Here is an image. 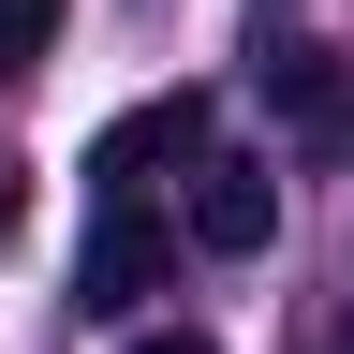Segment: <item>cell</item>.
<instances>
[{
  "label": "cell",
  "mask_w": 354,
  "mask_h": 354,
  "mask_svg": "<svg viewBox=\"0 0 354 354\" xmlns=\"http://www.w3.org/2000/svg\"><path fill=\"white\" fill-rule=\"evenodd\" d=\"M162 162H207V88H162V104H133V118L88 133V192L104 207H133Z\"/></svg>",
  "instance_id": "6da1fadb"
},
{
  "label": "cell",
  "mask_w": 354,
  "mask_h": 354,
  "mask_svg": "<svg viewBox=\"0 0 354 354\" xmlns=\"http://www.w3.org/2000/svg\"><path fill=\"white\" fill-rule=\"evenodd\" d=\"M266 236H281V177H266V162H192V251L251 266Z\"/></svg>",
  "instance_id": "7a4b0ae2"
},
{
  "label": "cell",
  "mask_w": 354,
  "mask_h": 354,
  "mask_svg": "<svg viewBox=\"0 0 354 354\" xmlns=\"http://www.w3.org/2000/svg\"><path fill=\"white\" fill-rule=\"evenodd\" d=\"M162 266H177L162 221H148V207H104L88 251H74V295H88V310H133V295H162Z\"/></svg>",
  "instance_id": "3957f363"
},
{
  "label": "cell",
  "mask_w": 354,
  "mask_h": 354,
  "mask_svg": "<svg viewBox=\"0 0 354 354\" xmlns=\"http://www.w3.org/2000/svg\"><path fill=\"white\" fill-rule=\"evenodd\" d=\"M266 104H281L310 148H354V74L325 59V44H295V59H266Z\"/></svg>",
  "instance_id": "277c9868"
},
{
  "label": "cell",
  "mask_w": 354,
  "mask_h": 354,
  "mask_svg": "<svg viewBox=\"0 0 354 354\" xmlns=\"http://www.w3.org/2000/svg\"><path fill=\"white\" fill-rule=\"evenodd\" d=\"M44 44H59V0H0V88H30Z\"/></svg>",
  "instance_id": "5b68a950"
},
{
  "label": "cell",
  "mask_w": 354,
  "mask_h": 354,
  "mask_svg": "<svg viewBox=\"0 0 354 354\" xmlns=\"http://www.w3.org/2000/svg\"><path fill=\"white\" fill-rule=\"evenodd\" d=\"M133 354H221L207 325H148V339H133Z\"/></svg>",
  "instance_id": "8992f818"
},
{
  "label": "cell",
  "mask_w": 354,
  "mask_h": 354,
  "mask_svg": "<svg viewBox=\"0 0 354 354\" xmlns=\"http://www.w3.org/2000/svg\"><path fill=\"white\" fill-rule=\"evenodd\" d=\"M15 221H30V177H15V162H0V251H15Z\"/></svg>",
  "instance_id": "52a82bcc"
},
{
  "label": "cell",
  "mask_w": 354,
  "mask_h": 354,
  "mask_svg": "<svg viewBox=\"0 0 354 354\" xmlns=\"http://www.w3.org/2000/svg\"><path fill=\"white\" fill-rule=\"evenodd\" d=\"M325 354H354V339H325Z\"/></svg>",
  "instance_id": "ba28073f"
}]
</instances>
